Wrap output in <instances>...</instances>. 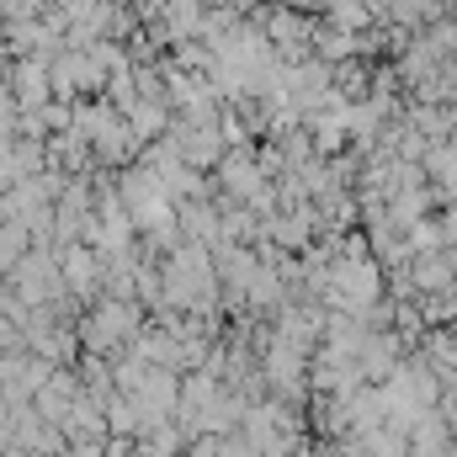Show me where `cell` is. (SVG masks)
Masks as SVG:
<instances>
[{
	"label": "cell",
	"mask_w": 457,
	"mask_h": 457,
	"mask_svg": "<svg viewBox=\"0 0 457 457\" xmlns=\"http://www.w3.org/2000/svg\"><path fill=\"white\" fill-rule=\"evenodd\" d=\"M128 336H138V303H128V298H112V303H102L91 320H86V341L91 345H117L128 341Z\"/></svg>",
	"instance_id": "1"
},
{
	"label": "cell",
	"mask_w": 457,
	"mask_h": 457,
	"mask_svg": "<svg viewBox=\"0 0 457 457\" xmlns=\"http://www.w3.org/2000/svg\"><path fill=\"white\" fill-rule=\"evenodd\" d=\"M21 250H27V228H21V224L0 228V271H5V266H16V261H21Z\"/></svg>",
	"instance_id": "2"
}]
</instances>
